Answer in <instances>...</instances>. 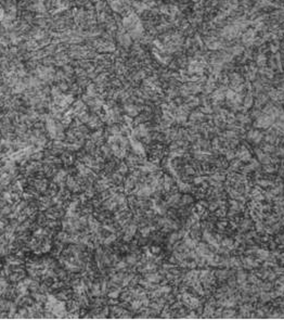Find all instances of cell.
Wrapping results in <instances>:
<instances>
[{
  "mask_svg": "<svg viewBox=\"0 0 284 320\" xmlns=\"http://www.w3.org/2000/svg\"><path fill=\"white\" fill-rule=\"evenodd\" d=\"M120 41L122 42V45L128 46L130 44V37L126 34H122V35H120Z\"/></svg>",
  "mask_w": 284,
  "mask_h": 320,
  "instance_id": "1",
  "label": "cell"
},
{
  "mask_svg": "<svg viewBox=\"0 0 284 320\" xmlns=\"http://www.w3.org/2000/svg\"><path fill=\"white\" fill-rule=\"evenodd\" d=\"M245 279H246V275H245V273H243V272H240V273H239V282L244 281Z\"/></svg>",
  "mask_w": 284,
  "mask_h": 320,
  "instance_id": "3",
  "label": "cell"
},
{
  "mask_svg": "<svg viewBox=\"0 0 284 320\" xmlns=\"http://www.w3.org/2000/svg\"><path fill=\"white\" fill-rule=\"evenodd\" d=\"M192 201V199L190 197H188V195H184L183 197V201H182V203L183 204H187V203H190Z\"/></svg>",
  "mask_w": 284,
  "mask_h": 320,
  "instance_id": "4",
  "label": "cell"
},
{
  "mask_svg": "<svg viewBox=\"0 0 284 320\" xmlns=\"http://www.w3.org/2000/svg\"><path fill=\"white\" fill-rule=\"evenodd\" d=\"M34 8H35V10H36V11H38V12H40V13L46 12V8H45V6H44V3H42V2L36 3V4L34 6Z\"/></svg>",
  "mask_w": 284,
  "mask_h": 320,
  "instance_id": "2",
  "label": "cell"
}]
</instances>
